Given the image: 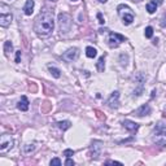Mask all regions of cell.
Returning <instances> with one entry per match:
<instances>
[{"label": "cell", "instance_id": "e0dca14e", "mask_svg": "<svg viewBox=\"0 0 166 166\" xmlns=\"http://www.w3.org/2000/svg\"><path fill=\"white\" fill-rule=\"evenodd\" d=\"M86 55H87V57L94 59V57H96V55H97V51H96L94 47H87L86 48Z\"/></svg>", "mask_w": 166, "mask_h": 166}, {"label": "cell", "instance_id": "8992f818", "mask_svg": "<svg viewBox=\"0 0 166 166\" xmlns=\"http://www.w3.org/2000/svg\"><path fill=\"white\" fill-rule=\"evenodd\" d=\"M13 147V139L11 138V135L3 134L2 138H0V151L5 152L8 149H11Z\"/></svg>", "mask_w": 166, "mask_h": 166}, {"label": "cell", "instance_id": "30bf717a", "mask_svg": "<svg viewBox=\"0 0 166 166\" xmlns=\"http://www.w3.org/2000/svg\"><path fill=\"white\" fill-rule=\"evenodd\" d=\"M12 22V14L11 13H2V16H0V26H3V27H7V26H9Z\"/></svg>", "mask_w": 166, "mask_h": 166}, {"label": "cell", "instance_id": "484cf974", "mask_svg": "<svg viewBox=\"0 0 166 166\" xmlns=\"http://www.w3.org/2000/svg\"><path fill=\"white\" fill-rule=\"evenodd\" d=\"M97 18H99V22L101 24V25L105 22V21H104V18H103V14H101V13H97Z\"/></svg>", "mask_w": 166, "mask_h": 166}, {"label": "cell", "instance_id": "5bb4252c", "mask_svg": "<svg viewBox=\"0 0 166 166\" xmlns=\"http://www.w3.org/2000/svg\"><path fill=\"white\" fill-rule=\"evenodd\" d=\"M34 11V0H26V4L24 7V12L26 16H31Z\"/></svg>", "mask_w": 166, "mask_h": 166}, {"label": "cell", "instance_id": "d6986e66", "mask_svg": "<svg viewBox=\"0 0 166 166\" xmlns=\"http://www.w3.org/2000/svg\"><path fill=\"white\" fill-rule=\"evenodd\" d=\"M48 69H49L51 74H52V75H53L55 78H60V77H61V72L57 68H55V66H49Z\"/></svg>", "mask_w": 166, "mask_h": 166}, {"label": "cell", "instance_id": "9a60e30c", "mask_svg": "<svg viewBox=\"0 0 166 166\" xmlns=\"http://www.w3.org/2000/svg\"><path fill=\"white\" fill-rule=\"evenodd\" d=\"M105 56H101V57L99 59V61H97V64H96V68H97V70L100 72V73H103L104 72V69H105Z\"/></svg>", "mask_w": 166, "mask_h": 166}, {"label": "cell", "instance_id": "277c9868", "mask_svg": "<svg viewBox=\"0 0 166 166\" xmlns=\"http://www.w3.org/2000/svg\"><path fill=\"white\" fill-rule=\"evenodd\" d=\"M72 17L68 13H60L59 14V25H60V31L62 34H68L72 29Z\"/></svg>", "mask_w": 166, "mask_h": 166}, {"label": "cell", "instance_id": "4316f807", "mask_svg": "<svg viewBox=\"0 0 166 166\" xmlns=\"http://www.w3.org/2000/svg\"><path fill=\"white\" fill-rule=\"evenodd\" d=\"M161 26H162V27H165V26H166V13L164 14V20H162V22H161Z\"/></svg>", "mask_w": 166, "mask_h": 166}, {"label": "cell", "instance_id": "9c48e42d", "mask_svg": "<svg viewBox=\"0 0 166 166\" xmlns=\"http://www.w3.org/2000/svg\"><path fill=\"white\" fill-rule=\"evenodd\" d=\"M118 99H120V92L118 91H114L112 95H110V97L108 99V105L110 107V108H118Z\"/></svg>", "mask_w": 166, "mask_h": 166}, {"label": "cell", "instance_id": "d4e9b609", "mask_svg": "<svg viewBox=\"0 0 166 166\" xmlns=\"http://www.w3.org/2000/svg\"><path fill=\"white\" fill-rule=\"evenodd\" d=\"M21 61V51H17L16 52V62H20Z\"/></svg>", "mask_w": 166, "mask_h": 166}, {"label": "cell", "instance_id": "cb8c5ba5", "mask_svg": "<svg viewBox=\"0 0 166 166\" xmlns=\"http://www.w3.org/2000/svg\"><path fill=\"white\" fill-rule=\"evenodd\" d=\"M65 166H74V161L70 160V157H68V160L65 161Z\"/></svg>", "mask_w": 166, "mask_h": 166}, {"label": "cell", "instance_id": "7a4b0ae2", "mask_svg": "<svg viewBox=\"0 0 166 166\" xmlns=\"http://www.w3.org/2000/svg\"><path fill=\"white\" fill-rule=\"evenodd\" d=\"M117 11H118V14L122 18V22L125 25H131L134 21V13L131 11V8L129 5H125V4H121V5L117 7Z\"/></svg>", "mask_w": 166, "mask_h": 166}, {"label": "cell", "instance_id": "f1b7e54d", "mask_svg": "<svg viewBox=\"0 0 166 166\" xmlns=\"http://www.w3.org/2000/svg\"><path fill=\"white\" fill-rule=\"evenodd\" d=\"M99 2H100V3H107L108 0H99Z\"/></svg>", "mask_w": 166, "mask_h": 166}, {"label": "cell", "instance_id": "603a6c76", "mask_svg": "<svg viewBox=\"0 0 166 166\" xmlns=\"http://www.w3.org/2000/svg\"><path fill=\"white\" fill-rule=\"evenodd\" d=\"M74 155V151L73 149H65L64 151V156H66V157H72Z\"/></svg>", "mask_w": 166, "mask_h": 166}, {"label": "cell", "instance_id": "f546056e", "mask_svg": "<svg viewBox=\"0 0 166 166\" xmlns=\"http://www.w3.org/2000/svg\"><path fill=\"white\" fill-rule=\"evenodd\" d=\"M72 2H78V0H72Z\"/></svg>", "mask_w": 166, "mask_h": 166}, {"label": "cell", "instance_id": "ba28073f", "mask_svg": "<svg viewBox=\"0 0 166 166\" xmlns=\"http://www.w3.org/2000/svg\"><path fill=\"white\" fill-rule=\"evenodd\" d=\"M134 114L138 116V117H144V116L151 114V107H149V104H144V105H142L140 108L136 109V110L134 112Z\"/></svg>", "mask_w": 166, "mask_h": 166}, {"label": "cell", "instance_id": "4fadbf2b", "mask_svg": "<svg viewBox=\"0 0 166 166\" xmlns=\"http://www.w3.org/2000/svg\"><path fill=\"white\" fill-rule=\"evenodd\" d=\"M17 108H18L20 110H22V112H26L29 109V100H27L26 96H22V97H21L18 104H17Z\"/></svg>", "mask_w": 166, "mask_h": 166}, {"label": "cell", "instance_id": "44dd1931", "mask_svg": "<svg viewBox=\"0 0 166 166\" xmlns=\"http://www.w3.org/2000/svg\"><path fill=\"white\" fill-rule=\"evenodd\" d=\"M34 149H35V145H34V144H29V145H25L24 152L25 153H30V152H33Z\"/></svg>", "mask_w": 166, "mask_h": 166}, {"label": "cell", "instance_id": "7402d4cb", "mask_svg": "<svg viewBox=\"0 0 166 166\" xmlns=\"http://www.w3.org/2000/svg\"><path fill=\"white\" fill-rule=\"evenodd\" d=\"M51 166H61V160L60 158H53L51 160Z\"/></svg>", "mask_w": 166, "mask_h": 166}, {"label": "cell", "instance_id": "5b68a950", "mask_svg": "<svg viewBox=\"0 0 166 166\" xmlns=\"http://www.w3.org/2000/svg\"><path fill=\"white\" fill-rule=\"evenodd\" d=\"M126 40V38L123 35H121V34L118 33H110L109 34V39H108V44L109 47H112V48H116V47H118L122 42H125Z\"/></svg>", "mask_w": 166, "mask_h": 166}, {"label": "cell", "instance_id": "2e32d148", "mask_svg": "<svg viewBox=\"0 0 166 166\" xmlns=\"http://www.w3.org/2000/svg\"><path fill=\"white\" fill-rule=\"evenodd\" d=\"M57 126H59V129L65 131V130L72 127V122L70 121H60V122H57Z\"/></svg>", "mask_w": 166, "mask_h": 166}, {"label": "cell", "instance_id": "ac0fdd59", "mask_svg": "<svg viewBox=\"0 0 166 166\" xmlns=\"http://www.w3.org/2000/svg\"><path fill=\"white\" fill-rule=\"evenodd\" d=\"M13 51V44H12V42H5L4 43V52H5V55L7 56H9V53Z\"/></svg>", "mask_w": 166, "mask_h": 166}, {"label": "cell", "instance_id": "8fae6325", "mask_svg": "<svg viewBox=\"0 0 166 166\" xmlns=\"http://www.w3.org/2000/svg\"><path fill=\"white\" fill-rule=\"evenodd\" d=\"M158 4H162V0H151L149 3L147 4V11L148 13H155L156 9H157V7H158Z\"/></svg>", "mask_w": 166, "mask_h": 166}, {"label": "cell", "instance_id": "3957f363", "mask_svg": "<svg viewBox=\"0 0 166 166\" xmlns=\"http://www.w3.org/2000/svg\"><path fill=\"white\" fill-rule=\"evenodd\" d=\"M155 144H158V145H164L166 143V127L164 123H157L155 127V134L153 138H152Z\"/></svg>", "mask_w": 166, "mask_h": 166}, {"label": "cell", "instance_id": "4dcf8cb0", "mask_svg": "<svg viewBox=\"0 0 166 166\" xmlns=\"http://www.w3.org/2000/svg\"><path fill=\"white\" fill-rule=\"evenodd\" d=\"M51 2H55V0H51Z\"/></svg>", "mask_w": 166, "mask_h": 166}, {"label": "cell", "instance_id": "6da1fadb", "mask_svg": "<svg viewBox=\"0 0 166 166\" xmlns=\"http://www.w3.org/2000/svg\"><path fill=\"white\" fill-rule=\"evenodd\" d=\"M55 29V21H53V12L49 9H44L39 13L34 22V30L39 37L47 38L49 37Z\"/></svg>", "mask_w": 166, "mask_h": 166}, {"label": "cell", "instance_id": "7c38bea8", "mask_svg": "<svg viewBox=\"0 0 166 166\" xmlns=\"http://www.w3.org/2000/svg\"><path fill=\"white\" fill-rule=\"evenodd\" d=\"M123 126H125V129H127L129 131H131V132H135V131L139 129L138 123H135V122H132V121H129V120L123 121Z\"/></svg>", "mask_w": 166, "mask_h": 166}, {"label": "cell", "instance_id": "52a82bcc", "mask_svg": "<svg viewBox=\"0 0 166 166\" xmlns=\"http://www.w3.org/2000/svg\"><path fill=\"white\" fill-rule=\"evenodd\" d=\"M78 56H79V49H78V48H69L66 52H64L62 59L66 61V62H72V61L78 59Z\"/></svg>", "mask_w": 166, "mask_h": 166}, {"label": "cell", "instance_id": "83f0119b", "mask_svg": "<svg viewBox=\"0 0 166 166\" xmlns=\"http://www.w3.org/2000/svg\"><path fill=\"white\" fill-rule=\"evenodd\" d=\"M131 2H134V3H139V2H142V0H131Z\"/></svg>", "mask_w": 166, "mask_h": 166}, {"label": "cell", "instance_id": "ffe728a7", "mask_svg": "<svg viewBox=\"0 0 166 166\" xmlns=\"http://www.w3.org/2000/svg\"><path fill=\"white\" fill-rule=\"evenodd\" d=\"M144 35H145V38H152V37H153V27H151V26H148V27H145V31H144Z\"/></svg>", "mask_w": 166, "mask_h": 166}]
</instances>
